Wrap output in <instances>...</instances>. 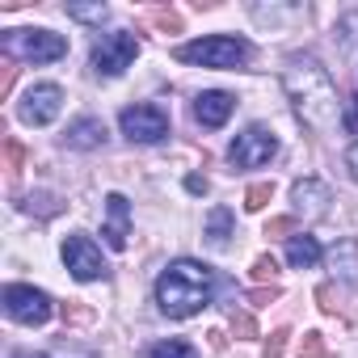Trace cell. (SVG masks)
Here are the masks:
<instances>
[{
    "mask_svg": "<svg viewBox=\"0 0 358 358\" xmlns=\"http://www.w3.org/2000/svg\"><path fill=\"white\" fill-rule=\"evenodd\" d=\"M13 76H17L13 59H5V64H0V97H9V89H13Z\"/></svg>",
    "mask_w": 358,
    "mask_h": 358,
    "instance_id": "33",
    "label": "cell"
},
{
    "mask_svg": "<svg viewBox=\"0 0 358 358\" xmlns=\"http://www.w3.org/2000/svg\"><path fill=\"white\" fill-rule=\"evenodd\" d=\"M232 333H236V337H257L253 316H249V312H232Z\"/></svg>",
    "mask_w": 358,
    "mask_h": 358,
    "instance_id": "26",
    "label": "cell"
},
{
    "mask_svg": "<svg viewBox=\"0 0 358 358\" xmlns=\"http://www.w3.org/2000/svg\"><path fill=\"white\" fill-rule=\"evenodd\" d=\"M329 266L345 278V282H354L358 278V241L350 236V241H341V245H333V253H329Z\"/></svg>",
    "mask_w": 358,
    "mask_h": 358,
    "instance_id": "16",
    "label": "cell"
},
{
    "mask_svg": "<svg viewBox=\"0 0 358 358\" xmlns=\"http://www.w3.org/2000/svg\"><path fill=\"white\" fill-rule=\"evenodd\" d=\"M5 169H9L13 182L22 177V169H26V148H22L17 139H5Z\"/></svg>",
    "mask_w": 358,
    "mask_h": 358,
    "instance_id": "23",
    "label": "cell"
},
{
    "mask_svg": "<svg viewBox=\"0 0 358 358\" xmlns=\"http://www.w3.org/2000/svg\"><path fill=\"white\" fill-rule=\"evenodd\" d=\"M282 89L308 131L329 135L337 127V85L316 55H291L282 68Z\"/></svg>",
    "mask_w": 358,
    "mask_h": 358,
    "instance_id": "1",
    "label": "cell"
},
{
    "mask_svg": "<svg viewBox=\"0 0 358 358\" xmlns=\"http://www.w3.org/2000/svg\"><path fill=\"white\" fill-rule=\"evenodd\" d=\"M232 110H236V97H232V93H220V89L199 93V101H194V118H199L203 127H224V122L232 118Z\"/></svg>",
    "mask_w": 358,
    "mask_h": 358,
    "instance_id": "13",
    "label": "cell"
},
{
    "mask_svg": "<svg viewBox=\"0 0 358 358\" xmlns=\"http://www.w3.org/2000/svg\"><path fill=\"white\" fill-rule=\"evenodd\" d=\"M51 358H97L93 350H80V345H72V341H59L55 350H51Z\"/></svg>",
    "mask_w": 358,
    "mask_h": 358,
    "instance_id": "31",
    "label": "cell"
},
{
    "mask_svg": "<svg viewBox=\"0 0 358 358\" xmlns=\"http://www.w3.org/2000/svg\"><path fill=\"white\" fill-rule=\"evenodd\" d=\"M143 22H148V26H156L160 34H182V17H177L173 9H148V13H143Z\"/></svg>",
    "mask_w": 358,
    "mask_h": 358,
    "instance_id": "20",
    "label": "cell"
},
{
    "mask_svg": "<svg viewBox=\"0 0 358 358\" xmlns=\"http://www.w3.org/2000/svg\"><path fill=\"white\" fill-rule=\"evenodd\" d=\"M5 59H26V64H55L68 55V38L55 30H5L0 38Z\"/></svg>",
    "mask_w": 358,
    "mask_h": 358,
    "instance_id": "3",
    "label": "cell"
},
{
    "mask_svg": "<svg viewBox=\"0 0 358 358\" xmlns=\"http://www.w3.org/2000/svg\"><path fill=\"white\" fill-rule=\"evenodd\" d=\"M64 143L76 148V152H93V148L106 143V122H101V118H76V122L68 127Z\"/></svg>",
    "mask_w": 358,
    "mask_h": 358,
    "instance_id": "14",
    "label": "cell"
},
{
    "mask_svg": "<svg viewBox=\"0 0 358 358\" xmlns=\"http://www.w3.org/2000/svg\"><path fill=\"white\" fill-rule=\"evenodd\" d=\"M118 127L131 143H156L169 135V114L160 106H127L118 114Z\"/></svg>",
    "mask_w": 358,
    "mask_h": 358,
    "instance_id": "7",
    "label": "cell"
},
{
    "mask_svg": "<svg viewBox=\"0 0 358 358\" xmlns=\"http://www.w3.org/2000/svg\"><path fill=\"white\" fill-rule=\"evenodd\" d=\"M274 156H278V135H274L270 127H249V131H241V135L232 139V152H228L232 169H257V164H270Z\"/></svg>",
    "mask_w": 358,
    "mask_h": 358,
    "instance_id": "5",
    "label": "cell"
},
{
    "mask_svg": "<svg viewBox=\"0 0 358 358\" xmlns=\"http://www.w3.org/2000/svg\"><path fill=\"white\" fill-rule=\"evenodd\" d=\"M215 249H224L228 245V236H232V211L228 207H215L211 215H207V232H203Z\"/></svg>",
    "mask_w": 358,
    "mask_h": 358,
    "instance_id": "17",
    "label": "cell"
},
{
    "mask_svg": "<svg viewBox=\"0 0 358 358\" xmlns=\"http://www.w3.org/2000/svg\"><path fill=\"white\" fill-rule=\"evenodd\" d=\"M295 354H299V358H333L320 333H303V337H299V345H295Z\"/></svg>",
    "mask_w": 358,
    "mask_h": 358,
    "instance_id": "22",
    "label": "cell"
},
{
    "mask_svg": "<svg viewBox=\"0 0 358 358\" xmlns=\"http://www.w3.org/2000/svg\"><path fill=\"white\" fill-rule=\"evenodd\" d=\"M278 295H282L278 287H253V291H249V303H253V308H266V303H274Z\"/></svg>",
    "mask_w": 358,
    "mask_h": 358,
    "instance_id": "28",
    "label": "cell"
},
{
    "mask_svg": "<svg viewBox=\"0 0 358 358\" xmlns=\"http://www.w3.org/2000/svg\"><path fill=\"white\" fill-rule=\"evenodd\" d=\"M278 274V262L274 257H257L253 262V278H274Z\"/></svg>",
    "mask_w": 358,
    "mask_h": 358,
    "instance_id": "34",
    "label": "cell"
},
{
    "mask_svg": "<svg viewBox=\"0 0 358 358\" xmlns=\"http://www.w3.org/2000/svg\"><path fill=\"white\" fill-rule=\"evenodd\" d=\"M59 110H64V89H59V85H34V89L22 97V106H17L22 122H30V127H47V122H55Z\"/></svg>",
    "mask_w": 358,
    "mask_h": 358,
    "instance_id": "10",
    "label": "cell"
},
{
    "mask_svg": "<svg viewBox=\"0 0 358 358\" xmlns=\"http://www.w3.org/2000/svg\"><path fill=\"white\" fill-rule=\"evenodd\" d=\"M270 199H274V186H270V182H257V186H249V194H245V211H262Z\"/></svg>",
    "mask_w": 358,
    "mask_h": 358,
    "instance_id": "24",
    "label": "cell"
},
{
    "mask_svg": "<svg viewBox=\"0 0 358 358\" xmlns=\"http://www.w3.org/2000/svg\"><path fill=\"white\" fill-rule=\"evenodd\" d=\"M135 55H139L135 34L118 30V34H101V43L93 47L89 64H93V72H97V76H118V72H127V68H131V59H135Z\"/></svg>",
    "mask_w": 358,
    "mask_h": 358,
    "instance_id": "6",
    "label": "cell"
},
{
    "mask_svg": "<svg viewBox=\"0 0 358 358\" xmlns=\"http://www.w3.org/2000/svg\"><path fill=\"white\" fill-rule=\"evenodd\" d=\"M215 295V270L203 266V262H173L160 278H156V303L164 316L173 320H186V316H199Z\"/></svg>",
    "mask_w": 358,
    "mask_h": 358,
    "instance_id": "2",
    "label": "cell"
},
{
    "mask_svg": "<svg viewBox=\"0 0 358 358\" xmlns=\"http://www.w3.org/2000/svg\"><path fill=\"white\" fill-rule=\"evenodd\" d=\"M64 320H68V324H89V320H93V312H89V308H80V303L72 299V303H64Z\"/></svg>",
    "mask_w": 358,
    "mask_h": 358,
    "instance_id": "29",
    "label": "cell"
},
{
    "mask_svg": "<svg viewBox=\"0 0 358 358\" xmlns=\"http://www.w3.org/2000/svg\"><path fill=\"white\" fill-rule=\"evenodd\" d=\"M59 207H64V203H59L55 194H30V199L22 203V211H30V215H43V220H51Z\"/></svg>",
    "mask_w": 358,
    "mask_h": 358,
    "instance_id": "21",
    "label": "cell"
},
{
    "mask_svg": "<svg viewBox=\"0 0 358 358\" xmlns=\"http://www.w3.org/2000/svg\"><path fill=\"white\" fill-rule=\"evenodd\" d=\"M143 358H199L194 354V345L190 341H177V337H169V341H156Z\"/></svg>",
    "mask_w": 358,
    "mask_h": 358,
    "instance_id": "19",
    "label": "cell"
},
{
    "mask_svg": "<svg viewBox=\"0 0 358 358\" xmlns=\"http://www.w3.org/2000/svg\"><path fill=\"white\" fill-rule=\"evenodd\" d=\"M282 350H287V329H278V333L266 337V358H282Z\"/></svg>",
    "mask_w": 358,
    "mask_h": 358,
    "instance_id": "32",
    "label": "cell"
},
{
    "mask_svg": "<svg viewBox=\"0 0 358 358\" xmlns=\"http://www.w3.org/2000/svg\"><path fill=\"white\" fill-rule=\"evenodd\" d=\"M316 299H320L324 312H337V295H333V287H316Z\"/></svg>",
    "mask_w": 358,
    "mask_h": 358,
    "instance_id": "35",
    "label": "cell"
},
{
    "mask_svg": "<svg viewBox=\"0 0 358 358\" xmlns=\"http://www.w3.org/2000/svg\"><path fill=\"white\" fill-rule=\"evenodd\" d=\"M341 127H345L350 135H358V93L345 101V110H341Z\"/></svg>",
    "mask_w": 358,
    "mask_h": 358,
    "instance_id": "30",
    "label": "cell"
},
{
    "mask_svg": "<svg viewBox=\"0 0 358 358\" xmlns=\"http://www.w3.org/2000/svg\"><path fill=\"white\" fill-rule=\"evenodd\" d=\"M68 17H76V22H106L110 9H106V5H72Z\"/></svg>",
    "mask_w": 358,
    "mask_h": 358,
    "instance_id": "25",
    "label": "cell"
},
{
    "mask_svg": "<svg viewBox=\"0 0 358 358\" xmlns=\"http://www.w3.org/2000/svg\"><path fill=\"white\" fill-rule=\"evenodd\" d=\"M64 266H68L72 278H80V282H93V278H106V274H110V266L101 262V249H97L85 232H72V236L64 241Z\"/></svg>",
    "mask_w": 358,
    "mask_h": 358,
    "instance_id": "8",
    "label": "cell"
},
{
    "mask_svg": "<svg viewBox=\"0 0 358 358\" xmlns=\"http://www.w3.org/2000/svg\"><path fill=\"white\" fill-rule=\"evenodd\" d=\"M287 262L295 266V270H312L316 262H320V245H316V236H291V245H287Z\"/></svg>",
    "mask_w": 358,
    "mask_h": 358,
    "instance_id": "15",
    "label": "cell"
},
{
    "mask_svg": "<svg viewBox=\"0 0 358 358\" xmlns=\"http://www.w3.org/2000/svg\"><path fill=\"white\" fill-rule=\"evenodd\" d=\"M5 312H9L17 324H47V320H51V295L13 282V287H5Z\"/></svg>",
    "mask_w": 358,
    "mask_h": 358,
    "instance_id": "9",
    "label": "cell"
},
{
    "mask_svg": "<svg viewBox=\"0 0 358 358\" xmlns=\"http://www.w3.org/2000/svg\"><path fill=\"white\" fill-rule=\"evenodd\" d=\"M13 358H43V354H26V350H17V354H13Z\"/></svg>",
    "mask_w": 358,
    "mask_h": 358,
    "instance_id": "38",
    "label": "cell"
},
{
    "mask_svg": "<svg viewBox=\"0 0 358 358\" xmlns=\"http://www.w3.org/2000/svg\"><path fill=\"white\" fill-rule=\"evenodd\" d=\"M287 232H295V220H291V215H278V220L266 224V236H270V241H278V236H287Z\"/></svg>",
    "mask_w": 358,
    "mask_h": 358,
    "instance_id": "27",
    "label": "cell"
},
{
    "mask_svg": "<svg viewBox=\"0 0 358 358\" xmlns=\"http://www.w3.org/2000/svg\"><path fill=\"white\" fill-rule=\"evenodd\" d=\"M249 55H253V47L232 34H211V38L177 47L182 64H203V68H241V64H249Z\"/></svg>",
    "mask_w": 358,
    "mask_h": 358,
    "instance_id": "4",
    "label": "cell"
},
{
    "mask_svg": "<svg viewBox=\"0 0 358 358\" xmlns=\"http://www.w3.org/2000/svg\"><path fill=\"white\" fill-rule=\"evenodd\" d=\"M337 34H341V51L350 55V64H354V72H358V13H345V17L337 22Z\"/></svg>",
    "mask_w": 358,
    "mask_h": 358,
    "instance_id": "18",
    "label": "cell"
},
{
    "mask_svg": "<svg viewBox=\"0 0 358 358\" xmlns=\"http://www.w3.org/2000/svg\"><path fill=\"white\" fill-rule=\"evenodd\" d=\"M291 199H295V211H299L303 220H320V215L329 211V203H333L329 186H324V182H316V177H303V182H295Z\"/></svg>",
    "mask_w": 358,
    "mask_h": 358,
    "instance_id": "11",
    "label": "cell"
},
{
    "mask_svg": "<svg viewBox=\"0 0 358 358\" xmlns=\"http://www.w3.org/2000/svg\"><path fill=\"white\" fill-rule=\"evenodd\" d=\"M345 164H350V173H354V182H358V143L345 152Z\"/></svg>",
    "mask_w": 358,
    "mask_h": 358,
    "instance_id": "37",
    "label": "cell"
},
{
    "mask_svg": "<svg viewBox=\"0 0 358 358\" xmlns=\"http://www.w3.org/2000/svg\"><path fill=\"white\" fill-rule=\"evenodd\" d=\"M106 245L110 249H127V236H131V203L122 194H110L106 199Z\"/></svg>",
    "mask_w": 358,
    "mask_h": 358,
    "instance_id": "12",
    "label": "cell"
},
{
    "mask_svg": "<svg viewBox=\"0 0 358 358\" xmlns=\"http://www.w3.org/2000/svg\"><path fill=\"white\" fill-rule=\"evenodd\" d=\"M186 190L190 194H207V177H186Z\"/></svg>",
    "mask_w": 358,
    "mask_h": 358,
    "instance_id": "36",
    "label": "cell"
}]
</instances>
